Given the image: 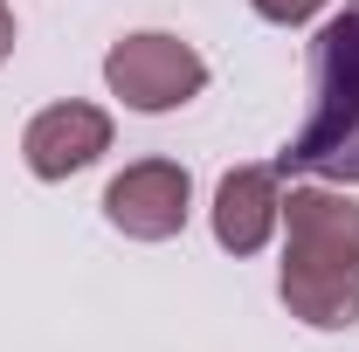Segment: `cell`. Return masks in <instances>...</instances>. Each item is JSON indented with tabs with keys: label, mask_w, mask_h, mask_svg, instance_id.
<instances>
[{
	"label": "cell",
	"mask_w": 359,
	"mask_h": 352,
	"mask_svg": "<svg viewBox=\"0 0 359 352\" xmlns=\"http://www.w3.org/2000/svg\"><path fill=\"white\" fill-rule=\"evenodd\" d=\"M276 297L311 332L359 325V263H276Z\"/></svg>",
	"instance_id": "cell-7"
},
{
	"label": "cell",
	"mask_w": 359,
	"mask_h": 352,
	"mask_svg": "<svg viewBox=\"0 0 359 352\" xmlns=\"http://www.w3.org/2000/svg\"><path fill=\"white\" fill-rule=\"evenodd\" d=\"M208 221H215V242L228 256H263L276 242V228H283V173H276V159L269 166H228Z\"/></svg>",
	"instance_id": "cell-6"
},
{
	"label": "cell",
	"mask_w": 359,
	"mask_h": 352,
	"mask_svg": "<svg viewBox=\"0 0 359 352\" xmlns=\"http://www.w3.org/2000/svg\"><path fill=\"white\" fill-rule=\"evenodd\" d=\"M276 173L359 187V7H339L311 35V111L276 152Z\"/></svg>",
	"instance_id": "cell-1"
},
{
	"label": "cell",
	"mask_w": 359,
	"mask_h": 352,
	"mask_svg": "<svg viewBox=\"0 0 359 352\" xmlns=\"http://www.w3.org/2000/svg\"><path fill=\"white\" fill-rule=\"evenodd\" d=\"M14 35H21V28H14V7H7V0H0V62H7V55H14Z\"/></svg>",
	"instance_id": "cell-9"
},
{
	"label": "cell",
	"mask_w": 359,
	"mask_h": 352,
	"mask_svg": "<svg viewBox=\"0 0 359 352\" xmlns=\"http://www.w3.org/2000/svg\"><path fill=\"white\" fill-rule=\"evenodd\" d=\"M111 111L90 104V97H62V104H42L28 125H21V166L35 180H69L97 166L111 152Z\"/></svg>",
	"instance_id": "cell-5"
},
{
	"label": "cell",
	"mask_w": 359,
	"mask_h": 352,
	"mask_svg": "<svg viewBox=\"0 0 359 352\" xmlns=\"http://www.w3.org/2000/svg\"><path fill=\"white\" fill-rule=\"evenodd\" d=\"M194 215V173L180 159H132L104 187V221L125 242H173Z\"/></svg>",
	"instance_id": "cell-3"
},
{
	"label": "cell",
	"mask_w": 359,
	"mask_h": 352,
	"mask_svg": "<svg viewBox=\"0 0 359 352\" xmlns=\"http://www.w3.org/2000/svg\"><path fill=\"white\" fill-rule=\"evenodd\" d=\"M283 263H359V201L332 180H290L283 194Z\"/></svg>",
	"instance_id": "cell-4"
},
{
	"label": "cell",
	"mask_w": 359,
	"mask_h": 352,
	"mask_svg": "<svg viewBox=\"0 0 359 352\" xmlns=\"http://www.w3.org/2000/svg\"><path fill=\"white\" fill-rule=\"evenodd\" d=\"M104 90L138 118H166L208 90V55L166 28H132L104 48Z\"/></svg>",
	"instance_id": "cell-2"
},
{
	"label": "cell",
	"mask_w": 359,
	"mask_h": 352,
	"mask_svg": "<svg viewBox=\"0 0 359 352\" xmlns=\"http://www.w3.org/2000/svg\"><path fill=\"white\" fill-rule=\"evenodd\" d=\"M249 7L263 14L269 28H311V21L332 7V0H249Z\"/></svg>",
	"instance_id": "cell-8"
}]
</instances>
